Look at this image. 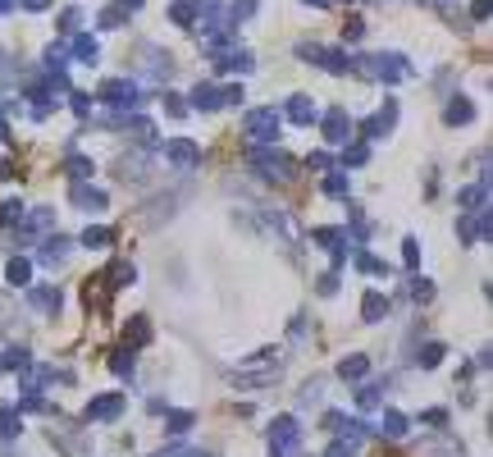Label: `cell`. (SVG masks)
I'll list each match as a JSON object with an SVG mask.
<instances>
[{
	"label": "cell",
	"instance_id": "cell-1",
	"mask_svg": "<svg viewBox=\"0 0 493 457\" xmlns=\"http://www.w3.org/2000/svg\"><path fill=\"white\" fill-rule=\"evenodd\" d=\"M0 9H5V0H0Z\"/></svg>",
	"mask_w": 493,
	"mask_h": 457
}]
</instances>
